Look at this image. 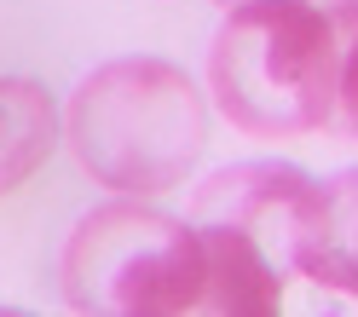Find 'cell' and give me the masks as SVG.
Segmentation results:
<instances>
[{
	"instance_id": "cell-8",
	"label": "cell",
	"mask_w": 358,
	"mask_h": 317,
	"mask_svg": "<svg viewBox=\"0 0 358 317\" xmlns=\"http://www.w3.org/2000/svg\"><path fill=\"white\" fill-rule=\"evenodd\" d=\"M220 6H237V0H220Z\"/></svg>"
},
{
	"instance_id": "cell-6",
	"label": "cell",
	"mask_w": 358,
	"mask_h": 317,
	"mask_svg": "<svg viewBox=\"0 0 358 317\" xmlns=\"http://www.w3.org/2000/svg\"><path fill=\"white\" fill-rule=\"evenodd\" d=\"M58 133L64 121L47 87L29 75H0V196H12L24 179L47 168Z\"/></svg>"
},
{
	"instance_id": "cell-3",
	"label": "cell",
	"mask_w": 358,
	"mask_h": 317,
	"mask_svg": "<svg viewBox=\"0 0 358 317\" xmlns=\"http://www.w3.org/2000/svg\"><path fill=\"white\" fill-rule=\"evenodd\" d=\"M64 306L99 317H185L208 311V248L191 219L116 196L81 214L58 260Z\"/></svg>"
},
{
	"instance_id": "cell-4",
	"label": "cell",
	"mask_w": 358,
	"mask_h": 317,
	"mask_svg": "<svg viewBox=\"0 0 358 317\" xmlns=\"http://www.w3.org/2000/svg\"><path fill=\"white\" fill-rule=\"evenodd\" d=\"M318 179L289 162H231L191 191L185 219L208 248V311L266 317L301 271V237Z\"/></svg>"
},
{
	"instance_id": "cell-7",
	"label": "cell",
	"mask_w": 358,
	"mask_h": 317,
	"mask_svg": "<svg viewBox=\"0 0 358 317\" xmlns=\"http://www.w3.org/2000/svg\"><path fill=\"white\" fill-rule=\"evenodd\" d=\"M335 104H329V133L358 139V0H335Z\"/></svg>"
},
{
	"instance_id": "cell-1",
	"label": "cell",
	"mask_w": 358,
	"mask_h": 317,
	"mask_svg": "<svg viewBox=\"0 0 358 317\" xmlns=\"http://www.w3.org/2000/svg\"><path fill=\"white\" fill-rule=\"evenodd\" d=\"M70 156L116 196H162L208 150V98L168 58H116L81 75L64 110Z\"/></svg>"
},
{
	"instance_id": "cell-2",
	"label": "cell",
	"mask_w": 358,
	"mask_h": 317,
	"mask_svg": "<svg viewBox=\"0 0 358 317\" xmlns=\"http://www.w3.org/2000/svg\"><path fill=\"white\" fill-rule=\"evenodd\" d=\"M208 98L249 139L329 127L335 24L312 0H237L208 47Z\"/></svg>"
},
{
	"instance_id": "cell-5",
	"label": "cell",
	"mask_w": 358,
	"mask_h": 317,
	"mask_svg": "<svg viewBox=\"0 0 358 317\" xmlns=\"http://www.w3.org/2000/svg\"><path fill=\"white\" fill-rule=\"evenodd\" d=\"M301 277L358 300V168L329 173L312 191V219L301 237Z\"/></svg>"
}]
</instances>
